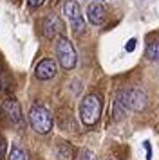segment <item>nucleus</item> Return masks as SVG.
I'll use <instances>...</instances> for the list:
<instances>
[{"mask_svg":"<svg viewBox=\"0 0 159 160\" xmlns=\"http://www.w3.org/2000/svg\"><path fill=\"white\" fill-rule=\"evenodd\" d=\"M105 16H107V11H105V8L101 6L100 2L90 4L87 8V18H89V22L92 23V25H101V23L105 22Z\"/></svg>","mask_w":159,"mask_h":160,"instance_id":"obj_9","label":"nucleus"},{"mask_svg":"<svg viewBox=\"0 0 159 160\" xmlns=\"http://www.w3.org/2000/svg\"><path fill=\"white\" fill-rule=\"evenodd\" d=\"M43 2H45V0H29V4H31L33 8H38V6H42Z\"/></svg>","mask_w":159,"mask_h":160,"instance_id":"obj_18","label":"nucleus"},{"mask_svg":"<svg viewBox=\"0 0 159 160\" xmlns=\"http://www.w3.org/2000/svg\"><path fill=\"white\" fill-rule=\"evenodd\" d=\"M63 13L67 15V18L71 20L72 29L76 32H83L85 31V20L81 16V9H80L76 0H67L63 4Z\"/></svg>","mask_w":159,"mask_h":160,"instance_id":"obj_4","label":"nucleus"},{"mask_svg":"<svg viewBox=\"0 0 159 160\" xmlns=\"http://www.w3.org/2000/svg\"><path fill=\"white\" fill-rule=\"evenodd\" d=\"M56 158L58 160H72L74 158V149L69 142H60L56 148Z\"/></svg>","mask_w":159,"mask_h":160,"instance_id":"obj_10","label":"nucleus"},{"mask_svg":"<svg viewBox=\"0 0 159 160\" xmlns=\"http://www.w3.org/2000/svg\"><path fill=\"white\" fill-rule=\"evenodd\" d=\"M4 153H6V140H4L2 135H0V158L4 157Z\"/></svg>","mask_w":159,"mask_h":160,"instance_id":"obj_15","label":"nucleus"},{"mask_svg":"<svg viewBox=\"0 0 159 160\" xmlns=\"http://www.w3.org/2000/svg\"><path fill=\"white\" fill-rule=\"evenodd\" d=\"M98 2H103V0H98Z\"/></svg>","mask_w":159,"mask_h":160,"instance_id":"obj_19","label":"nucleus"},{"mask_svg":"<svg viewBox=\"0 0 159 160\" xmlns=\"http://www.w3.org/2000/svg\"><path fill=\"white\" fill-rule=\"evenodd\" d=\"M78 160H96V157H94V153L90 149H83Z\"/></svg>","mask_w":159,"mask_h":160,"instance_id":"obj_14","label":"nucleus"},{"mask_svg":"<svg viewBox=\"0 0 159 160\" xmlns=\"http://www.w3.org/2000/svg\"><path fill=\"white\" fill-rule=\"evenodd\" d=\"M9 160H29V157H27V153L24 151L22 148H18V146H14L13 149H11Z\"/></svg>","mask_w":159,"mask_h":160,"instance_id":"obj_13","label":"nucleus"},{"mask_svg":"<svg viewBox=\"0 0 159 160\" xmlns=\"http://www.w3.org/2000/svg\"><path fill=\"white\" fill-rule=\"evenodd\" d=\"M127 101H125V92H119L118 97H116V102H114V115L116 119H121L127 112Z\"/></svg>","mask_w":159,"mask_h":160,"instance_id":"obj_11","label":"nucleus"},{"mask_svg":"<svg viewBox=\"0 0 159 160\" xmlns=\"http://www.w3.org/2000/svg\"><path fill=\"white\" fill-rule=\"evenodd\" d=\"M101 115V97L96 94H89L83 97V101L80 104V117L81 122L87 126H94L100 121Z\"/></svg>","mask_w":159,"mask_h":160,"instance_id":"obj_1","label":"nucleus"},{"mask_svg":"<svg viewBox=\"0 0 159 160\" xmlns=\"http://www.w3.org/2000/svg\"><path fill=\"white\" fill-rule=\"evenodd\" d=\"M146 56L154 61H159V42H152L146 47Z\"/></svg>","mask_w":159,"mask_h":160,"instance_id":"obj_12","label":"nucleus"},{"mask_svg":"<svg viewBox=\"0 0 159 160\" xmlns=\"http://www.w3.org/2000/svg\"><path fill=\"white\" fill-rule=\"evenodd\" d=\"M125 49H127V52H132L134 49H136V40H134V38H132V40H129V43H127V47H125Z\"/></svg>","mask_w":159,"mask_h":160,"instance_id":"obj_16","label":"nucleus"},{"mask_svg":"<svg viewBox=\"0 0 159 160\" xmlns=\"http://www.w3.org/2000/svg\"><path fill=\"white\" fill-rule=\"evenodd\" d=\"M145 149H146V158L150 160V157H152V149H150V142H148V140L145 142Z\"/></svg>","mask_w":159,"mask_h":160,"instance_id":"obj_17","label":"nucleus"},{"mask_svg":"<svg viewBox=\"0 0 159 160\" xmlns=\"http://www.w3.org/2000/svg\"><path fill=\"white\" fill-rule=\"evenodd\" d=\"M58 72V67L56 63H54V59H42L38 65H36L35 68V76H36V79H40V81H47V79H52L54 76H56Z\"/></svg>","mask_w":159,"mask_h":160,"instance_id":"obj_7","label":"nucleus"},{"mask_svg":"<svg viewBox=\"0 0 159 160\" xmlns=\"http://www.w3.org/2000/svg\"><path fill=\"white\" fill-rule=\"evenodd\" d=\"M125 101H127L129 110L143 112L148 106V95L145 94V90H141V88H132L129 92H125Z\"/></svg>","mask_w":159,"mask_h":160,"instance_id":"obj_5","label":"nucleus"},{"mask_svg":"<svg viewBox=\"0 0 159 160\" xmlns=\"http://www.w3.org/2000/svg\"><path fill=\"white\" fill-rule=\"evenodd\" d=\"M29 122L33 126V130L40 135H45L52 130V115L42 104H35L29 110Z\"/></svg>","mask_w":159,"mask_h":160,"instance_id":"obj_2","label":"nucleus"},{"mask_svg":"<svg viewBox=\"0 0 159 160\" xmlns=\"http://www.w3.org/2000/svg\"><path fill=\"white\" fill-rule=\"evenodd\" d=\"M62 32H63V22L58 15H49L43 20V34L49 40L60 36Z\"/></svg>","mask_w":159,"mask_h":160,"instance_id":"obj_6","label":"nucleus"},{"mask_svg":"<svg viewBox=\"0 0 159 160\" xmlns=\"http://www.w3.org/2000/svg\"><path fill=\"white\" fill-rule=\"evenodd\" d=\"M4 110H6L7 117H9V121L16 126H22V110H20V104L16 99L13 97H9L6 102H4Z\"/></svg>","mask_w":159,"mask_h":160,"instance_id":"obj_8","label":"nucleus"},{"mask_svg":"<svg viewBox=\"0 0 159 160\" xmlns=\"http://www.w3.org/2000/svg\"><path fill=\"white\" fill-rule=\"evenodd\" d=\"M56 56L60 59L62 68H65V70H72L78 63V54H76L74 45L71 43V40L63 36H60L56 42Z\"/></svg>","mask_w":159,"mask_h":160,"instance_id":"obj_3","label":"nucleus"}]
</instances>
